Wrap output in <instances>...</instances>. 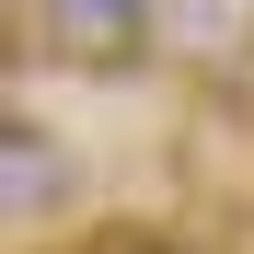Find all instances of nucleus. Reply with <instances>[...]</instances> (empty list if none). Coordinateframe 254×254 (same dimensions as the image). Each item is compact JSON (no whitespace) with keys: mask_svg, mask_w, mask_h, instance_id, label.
Returning <instances> with one entry per match:
<instances>
[{"mask_svg":"<svg viewBox=\"0 0 254 254\" xmlns=\"http://www.w3.org/2000/svg\"><path fill=\"white\" fill-rule=\"evenodd\" d=\"M35 35L69 58V69H116L150 47V0H47L35 12Z\"/></svg>","mask_w":254,"mask_h":254,"instance_id":"obj_1","label":"nucleus"},{"mask_svg":"<svg viewBox=\"0 0 254 254\" xmlns=\"http://www.w3.org/2000/svg\"><path fill=\"white\" fill-rule=\"evenodd\" d=\"M0 162H12V231H23V243H35V231H58V208H69V185H81V162H69L35 116H12Z\"/></svg>","mask_w":254,"mask_h":254,"instance_id":"obj_2","label":"nucleus"},{"mask_svg":"<svg viewBox=\"0 0 254 254\" xmlns=\"http://www.w3.org/2000/svg\"><path fill=\"white\" fill-rule=\"evenodd\" d=\"M69 254H174V243H162V231H139V220H104V231H81Z\"/></svg>","mask_w":254,"mask_h":254,"instance_id":"obj_3","label":"nucleus"}]
</instances>
